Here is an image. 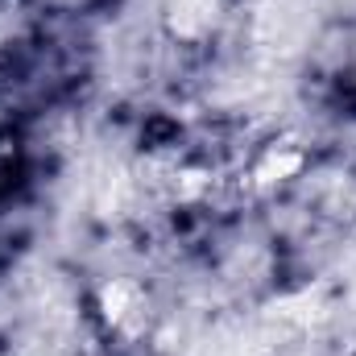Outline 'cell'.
Returning a JSON list of instances; mask_svg holds the SVG:
<instances>
[{"instance_id": "obj_1", "label": "cell", "mask_w": 356, "mask_h": 356, "mask_svg": "<svg viewBox=\"0 0 356 356\" xmlns=\"http://www.w3.org/2000/svg\"><path fill=\"white\" fill-rule=\"evenodd\" d=\"M141 311V290L124 277H116L112 286H104V319L108 323H124L129 315Z\"/></svg>"}, {"instance_id": "obj_2", "label": "cell", "mask_w": 356, "mask_h": 356, "mask_svg": "<svg viewBox=\"0 0 356 356\" xmlns=\"http://www.w3.org/2000/svg\"><path fill=\"white\" fill-rule=\"evenodd\" d=\"M298 166H302V158H298V154H282V158H277V149H273V154L266 158V166L257 170V178H261V182H273V178L294 175Z\"/></svg>"}]
</instances>
